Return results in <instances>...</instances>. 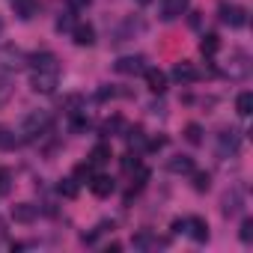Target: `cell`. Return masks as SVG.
<instances>
[{
    "label": "cell",
    "mask_w": 253,
    "mask_h": 253,
    "mask_svg": "<svg viewBox=\"0 0 253 253\" xmlns=\"http://www.w3.org/2000/svg\"><path fill=\"white\" fill-rule=\"evenodd\" d=\"M27 63H30V86L36 92H45V95L54 92L57 84H60V63H57V57L45 51V54L30 57Z\"/></svg>",
    "instance_id": "cell-1"
},
{
    "label": "cell",
    "mask_w": 253,
    "mask_h": 253,
    "mask_svg": "<svg viewBox=\"0 0 253 253\" xmlns=\"http://www.w3.org/2000/svg\"><path fill=\"white\" fill-rule=\"evenodd\" d=\"M51 128V116L45 113V110H33V113H27L24 119H21V140H39L45 131Z\"/></svg>",
    "instance_id": "cell-2"
},
{
    "label": "cell",
    "mask_w": 253,
    "mask_h": 253,
    "mask_svg": "<svg viewBox=\"0 0 253 253\" xmlns=\"http://www.w3.org/2000/svg\"><path fill=\"white\" fill-rule=\"evenodd\" d=\"M220 21L229 27H244L247 24V9L235 3H220Z\"/></svg>",
    "instance_id": "cell-3"
},
{
    "label": "cell",
    "mask_w": 253,
    "mask_h": 253,
    "mask_svg": "<svg viewBox=\"0 0 253 253\" xmlns=\"http://www.w3.org/2000/svg\"><path fill=\"white\" fill-rule=\"evenodd\" d=\"M27 63V57L18 48H0V72H18Z\"/></svg>",
    "instance_id": "cell-4"
},
{
    "label": "cell",
    "mask_w": 253,
    "mask_h": 253,
    "mask_svg": "<svg viewBox=\"0 0 253 253\" xmlns=\"http://www.w3.org/2000/svg\"><path fill=\"white\" fill-rule=\"evenodd\" d=\"M188 3L191 0H161V18L164 21H176L188 12Z\"/></svg>",
    "instance_id": "cell-5"
},
{
    "label": "cell",
    "mask_w": 253,
    "mask_h": 253,
    "mask_svg": "<svg viewBox=\"0 0 253 253\" xmlns=\"http://www.w3.org/2000/svg\"><path fill=\"white\" fill-rule=\"evenodd\" d=\"M143 63H146L143 57H122V60H116V72L119 75H140V72H146Z\"/></svg>",
    "instance_id": "cell-6"
},
{
    "label": "cell",
    "mask_w": 253,
    "mask_h": 253,
    "mask_svg": "<svg viewBox=\"0 0 253 253\" xmlns=\"http://www.w3.org/2000/svg\"><path fill=\"white\" fill-rule=\"evenodd\" d=\"M185 232L194 238V241H206L209 238V226L203 217H185Z\"/></svg>",
    "instance_id": "cell-7"
},
{
    "label": "cell",
    "mask_w": 253,
    "mask_h": 253,
    "mask_svg": "<svg viewBox=\"0 0 253 253\" xmlns=\"http://www.w3.org/2000/svg\"><path fill=\"white\" fill-rule=\"evenodd\" d=\"M173 78H176L179 84H194V81H200V72H197L191 63H176V69H173Z\"/></svg>",
    "instance_id": "cell-8"
},
{
    "label": "cell",
    "mask_w": 253,
    "mask_h": 253,
    "mask_svg": "<svg viewBox=\"0 0 253 253\" xmlns=\"http://www.w3.org/2000/svg\"><path fill=\"white\" fill-rule=\"evenodd\" d=\"M143 75H146V84H149L152 92H164V89H167V75H164L161 69H146Z\"/></svg>",
    "instance_id": "cell-9"
},
{
    "label": "cell",
    "mask_w": 253,
    "mask_h": 253,
    "mask_svg": "<svg viewBox=\"0 0 253 253\" xmlns=\"http://www.w3.org/2000/svg\"><path fill=\"white\" fill-rule=\"evenodd\" d=\"M89 188H92L95 197H107V194H113V179L110 176H92L89 179Z\"/></svg>",
    "instance_id": "cell-10"
},
{
    "label": "cell",
    "mask_w": 253,
    "mask_h": 253,
    "mask_svg": "<svg viewBox=\"0 0 253 253\" xmlns=\"http://www.w3.org/2000/svg\"><path fill=\"white\" fill-rule=\"evenodd\" d=\"M167 167H170V173H194V158H188V155H173Z\"/></svg>",
    "instance_id": "cell-11"
},
{
    "label": "cell",
    "mask_w": 253,
    "mask_h": 253,
    "mask_svg": "<svg viewBox=\"0 0 253 253\" xmlns=\"http://www.w3.org/2000/svg\"><path fill=\"white\" fill-rule=\"evenodd\" d=\"M72 36H75V45H92V39H95V33H92V27L89 24H78L75 30H72Z\"/></svg>",
    "instance_id": "cell-12"
},
{
    "label": "cell",
    "mask_w": 253,
    "mask_h": 253,
    "mask_svg": "<svg viewBox=\"0 0 253 253\" xmlns=\"http://www.w3.org/2000/svg\"><path fill=\"white\" fill-rule=\"evenodd\" d=\"M107 161H110V146L98 143V146L89 152V164H92V167H101V164H107Z\"/></svg>",
    "instance_id": "cell-13"
},
{
    "label": "cell",
    "mask_w": 253,
    "mask_h": 253,
    "mask_svg": "<svg viewBox=\"0 0 253 253\" xmlns=\"http://www.w3.org/2000/svg\"><path fill=\"white\" fill-rule=\"evenodd\" d=\"M137 250H149V247H161L164 241L161 238H155V235H149V232H140V235H134V241H131Z\"/></svg>",
    "instance_id": "cell-14"
},
{
    "label": "cell",
    "mask_w": 253,
    "mask_h": 253,
    "mask_svg": "<svg viewBox=\"0 0 253 253\" xmlns=\"http://www.w3.org/2000/svg\"><path fill=\"white\" fill-rule=\"evenodd\" d=\"M12 217H15V220H21V223H30V220H36V209H33V206H27V203H21V206H15V209H12Z\"/></svg>",
    "instance_id": "cell-15"
},
{
    "label": "cell",
    "mask_w": 253,
    "mask_h": 253,
    "mask_svg": "<svg viewBox=\"0 0 253 253\" xmlns=\"http://www.w3.org/2000/svg\"><path fill=\"white\" fill-rule=\"evenodd\" d=\"M235 110H238L241 116H250V113H253V92H241V95L235 98Z\"/></svg>",
    "instance_id": "cell-16"
},
{
    "label": "cell",
    "mask_w": 253,
    "mask_h": 253,
    "mask_svg": "<svg viewBox=\"0 0 253 253\" xmlns=\"http://www.w3.org/2000/svg\"><path fill=\"white\" fill-rule=\"evenodd\" d=\"M217 48H220L217 36H214V33H206V36H203V42H200V51H203L206 57H211V54H217Z\"/></svg>",
    "instance_id": "cell-17"
},
{
    "label": "cell",
    "mask_w": 253,
    "mask_h": 253,
    "mask_svg": "<svg viewBox=\"0 0 253 253\" xmlns=\"http://www.w3.org/2000/svg\"><path fill=\"white\" fill-rule=\"evenodd\" d=\"M226 149H229V155L238 149V134H235V131H223V134H220V155H223Z\"/></svg>",
    "instance_id": "cell-18"
},
{
    "label": "cell",
    "mask_w": 253,
    "mask_h": 253,
    "mask_svg": "<svg viewBox=\"0 0 253 253\" xmlns=\"http://www.w3.org/2000/svg\"><path fill=\"white\" fill-rule=\"evenodd\" d=\"M12 6L18 9L21 18H33V12H36V0H12Z\"/></svg>",
    "instance_id": "cell-19"
},
{
    "label": "cell",
    "mask_w": 253,
    "mask_h": 253,
    "mask_svg": "<svg viewBox=\"0 0 253 253\" xmlns=\"http://www.w3.org/2000/svg\"><path fill=\"white\" fill-rule=\"evenodd\" d=\"M9 191H12V170L0 167V197H9Z\"/></svg>",
    "instance_id": "cell-20"
},
{
    "label": "cell",
    "mask_w": 253,
    "mask_h": 253,
    "mask_svg": "<svg viewBox=\"0 0 253 253\" xmlns=\"http://www.w3.org/2000/svg\"><path fill=\"white\" fill-rule=\"evenodd\" d=\"M185 137H188V140H191V143L197 146V143H203V128H200L197 122H191L188 128H185Z\"/></svg>",
    "instance_id": "cell-21"
},
{
    "label": "cell",
    "mask_w": 253,
    "mask_h": 253,
    "mask_svg": "<svg viewBox=\"0 0 253 253\" xmlns=\"http://www.w3.org/2000/svg\"><path fill=\"white\" fill-rule=\"evenodd\" d=\"M60 194L63 197H78V179H63L60 182Z\"/></svg>",
    "instance_id": "cell-22"
},
{
    "label": "cell",
    "mask_w": 253,
    "mask_h": 253,
    "mask_svg": "<svg viewBox=\"0 0 253 253\" xmlns=\"http://www.w3.org/2000/svg\"><path fill=\"white\" fill-rule=\"evenodd\" d=\"M9 98H12V84L6 78H0V107H3Z\"/></svg>",
    "instance_id": "cell-23"
},
{
    "label": "cell",
    "mask_w": 253,
    "mask_h": 253,
    "mask_svg": "<svg viewBox=\"0 0 253 253\" xmlns=\"http://www.w3.org/2000/svg\"><path fill=\"white\" fill-rule=\"evenodd\" d=\"M238 235H241V241H244V244H250V241H253V220H250V217H247V220H241V232H238Z\"/></svg>",
    "instance_id": "cell-24"
},
{
    "label": "cell",
    "mask_w": 253,
    "mask_h": 253,
    "mask_svg": "<svg viewBox=\"0 0 253 253\" xmlns=\"http://www.w3.org/2000/svg\"><path fill=\"white\" fill-rule=\"evenodd\" d=\"M18 143V137L12 134V131H6V128H0V146H3V149H12Z\"/></svg>",
    "instance_id": "cell-25"
},
{
    "label": "cell",
    "mask_w": 253,
    "mask_h": 253,
    "mask_svg": "<svg viewBox=\"0 0 253 253\" xmlns=\"http://www.w3.org/2000/svg\"><path fill=\"white\" fill-rule=\"evenodd\" d=\"M92 170H95V167H92V164L86 161V164H78L75 176H78V179H86V182H89V179H92Z\"/></svg>",
    "instance_id": "cell-26"
},
{
    "label": "cell",
    "mask_w": 253,
    "mask_h": 253,
    "mask_svg": "<svg viewBox=\"0 0 253 253\" xmlns=\"http://www.w3.org/2000/svg\"><path fill=\"white\" fill-rule=\"evenodd\" d=\"M194 188L197 191H209V173H197L194 176Z\"/></svg>",
    "instance_id": "cell-27"
},
{
    "label": "cell",
    "mask_w": 253,
    "mask_h": 253,
    "mask_svg": "<svg viewBox=\"0 0 253 253\" xmlns=\"http://www.w3.org/2000/svg\"><path fill=\"white\" fill-rule=\"evenodd\" d=\"M125 140H128V146H134V143L140 146V143H143V131H140V128H134V131L125 134Z\"/></svg>",
    "instance_id": "cell-28"
},
{
    "label": "cell",
    "mask_w": 253,
    "mask_h": 253,
    "mask_svg": "<svg viewBox=\"0 0 253 253\" xmlns=\"http://www.w3.org/2000/svg\"><path fill=\"white\" fill-rule=\"evenodd\" d=\"M66 3H69V9H72V12H78V9H86L92 0H66Z\"/></svg>",
    "instance_id": "cell-29"
},
{
    "label": "cell",
    "mask_w": 253,
    "mask_h": 253,
    "mask_svg": "<svg viewBox=\"0 0 253 253\" xmlns=\"http://www.w3.org/2000/svg\"><path fill=\"white\" fill-rule=\"evenodd\" d=\"M119 128H122V119H119V116H113V119L104 125V134H110V131H119Z\"/></svg>",
    "instance_id": "cell-30"
},
{
    "label": "cell",
    "mask_w": 253,
    "mask_h": 253,
    "mask_svg": "<svg viewBox=\"0 0 253 253\" xmlns=\"http://www.w3.org/2000/svg\"><path fill=\"white\" fill-rule=\"evenodd\" d=\"M57 30H72V12H66V15L57 21Z\"/></svg>",
    "instance_id": "cell-31"
},
{
    "label": "cell",
    "mask_w": 253,
    "mask_h": 253,
    "mask_svg": "<svg viewBox=\"0 0 253 253\" xmlns=\"http://www.w3.org/2000/svg\"><path fill=\"white\" fill-rule=\"evenodd\" d=\"M0 33H3V18H0Z\"/></svg>",
    "instance_id": "cell-32"
},
{
    "label": "cell",
    "mask_w": 253,
    "mask_h": 253,
    "mask_svg": "<svg viewBox=\"0 0 253 253\" xmlns=\"http://www.w3.org/2000/svg\"><path fill=\"white\" fill-rule=\"evenodd\" d=\"M137 3H149V0H137Z\"/></svg>",
    "instance_id": "cell-33"
}]
</instances>
